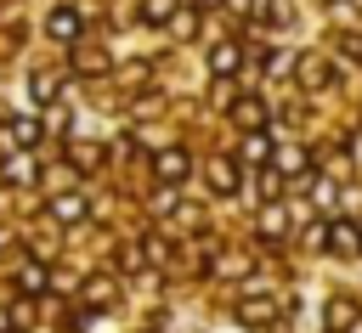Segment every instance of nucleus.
<instances>
[{"mask_svg": "<svg viewBox=\"0 0 362 333\" xmlns=\"http://www.w3.org/2000/svg\"><path fill=\"white\" fill-rule=\"evenodd\" d=\"M322 248H328V254H362L356 220H322Z\"/></svg>", "mask_w": 362, "mask_h": 333, "instance_id": "nucleus-1", "label": "nucleus"}, {"mask_svg": "<svg viewBox=\"0 0 362 333\" xmlns=\"http://www.w3.org/2000/svg\"><path fill=\"white\" fill-rule=\"evenodd\" d=\"M187 169H192V158H187L181 147H164V152L153 158V175H158L164 186H175V181H187Z\"/></svg>", "mask_w": 362, "mask_h": 333, "instance_id": "nucleus-2", "label": "nucleus"}, {"mask_svg": "<svg viewBox=\"0 0 362 333\" xmlns=\"http://www.w3.org/2000/svg\"><path fill=\"white\" fill-rule=\"evenodd\" d=\"M45 214H51V220H62V226H74V220H85V214H90V203H85L79 192H62V198H51V203H45Z\"/></svg>", "mask_w": 362, "mask_h": 333, "instance_id": "nucleus-3", "label": "nucleus"}, {"mask_svg": "<svg viewBox=\"0 0 362 333\" xmlns=\"http://www.w3.org/2000/svg\"><path fill=\"white\" fill-rule=\"evenodd\" d=\"M238 62H243V51H238L232 40H221V45L209 51V73H215V79H226V73H238Z\"/></svg>", "mask_w": 362, "mask_h": 333, "instance_id": "nucleus-4", "label": "nucleus"}, {"mask_svg": "<svg viewBox=\"0 0 362 333\" xmlns=\"http://www.w3.org/2000/svg\"><path fill=\"white\" fill-rule=\"evenodd\" d=\"M209 186H215L221 198H232V192H238V169H232L226 158H209Z\"/></svg>", "mask_w": 362, "mask_h": 333, "instance_id": "nucleus-5", "label": "nucleus"}, {"mask_svg": "<svg viewBox=\"0 0 362 333\" xmlns=\"http://www.w3.org/2000/svg\"><path fill=\"white\" fill-rule=\"evenodd\" d=\"M272 316H277V305H272V299H243V310H238V322H243V327H266Z\"/></svg>", "mask_w": 362, "mask_h": 333, "instance_id": "nucleus-6", "label": "nucleus"}, {"mask_svg": "<svg viewBox=\"0 0 362 333\" xmlns=\"http://www.w3.org/2000/svg\"><path fill=\"white\" fill-rule=\"evenodd\" d=\"M45 28H51V40H74V34H79V11H74V6H62V11H51V23H45Z\"/></svg>", "mask_w": 362, "mask_h": 333, "instance_id": "nucleus-7", "label": "nucleus"}, {"mask_svg": "<svg viewBox=\"0 0 362 333\" xmlns=\"http://www.w3.org/2000/svg\"><path fill=\"white\" fill-rule=\"evenodd\" d=\"M232 119H238L243 130H260V119H266V107H260V102L249 96V102H238V107H232Z\"/></svg>", "mask_w": 362, "mask_h": 333, "instance_id": "nucleus-8", "label": "nucleus"}, {"mask_svg": "<svg viewBox=\"0 0 362 333\" xmlns=\"http://www.w3.org/2000/svg\"><path fill=\"white\" fill-rule=\"evenodd\" d=\"M272 158V141L260 135V130H249V141H243V164H266Z\"/></svg>", "mask_w": 362, "mask_h": 333, "instance_id": "nucleus-9", "label": "nucleus"}, {"mask_svg": "<svg viewBox=\"0 0 362 333\" xmlns=\"http://www.w3.org/2000/svg\"><path fill=\"white\" fill-rule=\"evenodd\" d=\"M351 322H356V305H351V299H334V305H328V327H334V333H345Z\"/></svg>", "mask_w": 362, "mask_h": 333, "instance_id": "nucleus-10", "label": "nucleus"}, {"mask_svg": "<svg viewBox=\"0 0 362 333\" xmlns=\"http://www.w3.org/2000/svg\"><path fill=\"white\" fill-rule=\"evenodd\" d=\"M6 130H11V141H17V147H34V141H40V124H34V119H11Z\"/></svg>", "mask_w": 362, "mask_h": 333, "instance_id": "nucleus-11", "label": "nucleus"}, {"mask_svg": "<svg viewBox=\"0 0 362 333\" xmlns=\"http://www.w3.org/2000/svg\"><path fill=\"white\" fill-rule=\"evenodd\" d=\"M45 282H51V277H45L40 265H23V271H17V288H23V293H45Z\"/></svg>", "mask_w": 362, "mask_h": 333, "instance_id": "nucleus-12", "label": "nucleus"}, {"mask_svg": "<svg viewBox=\"0 0 362 333\" xmlns=\"http://www.w3.org/2000/svg\"><path fill=\"white\" fill-rule=\"evenodd\" d=\"M175 17V0H141V23H170Z\"/></svg>", "mask_w": 362, "mask_h": 333, "instance_id": "nucleus-13", "label": "nucleus"}, {"mask_svg": "<svg viewBox=\"0 0 362 333\" xmlns=\"http://www.w3.org/2000/svg\"><path fill=\"white\" fill-rule=\"evenodd\" d=\"M300 79H305L311 90H322V85H328V62H317V56H311V62H300Z\"/></svg>", "mask_w": 362, "mask_h": 333, "instance_id": "nucleus-14", "label": "nucleus"}, {"mask_svg": "<svg viewBox=\"0 0 362 333\" xmlns=\"http://www.w3.org/2000/svg\"><path fill=\"white\" fill-rule=\"evenodd\" d=\"M260 231H266V237H283V209H266V214H260Z\"/></svg>", "mask_w": 362, "mask_h": 333, "instance_id": "nucleus-15", "label": "nucleus"}, {"mask_svg": "<svg viewBox=\"0 0 362 333\" xmlns=\"http://www.w3.org/2000/svg\"><path fill=\"white\" fill-rule=\"evenodd\" d=\"M51 96H57V79L40 73V79H34V102H51Z\"/></svg>", "mask_w": 362, "mask_h": 333, "instance_id": "nucleus-16", "label": "nucleus"}, {"mask_svg": "<svg viewBox=\"0 0 362 333\" xmlns=\"http://www.w3.org/2000/svg\"><path fill=\"white\" fill-rule=\"evenodd\" d=\"M6 175H11V181H28V175H34V164H28V158H11V164H6Z\"/></svg>", "mask_w": 362, "mask_h": 333, "instance_id": "nucleus-17", "label": "nucleus"}, {"mask_svg": "<svg viewBox=\"0 0 362 333\" xmlns=\"http://www.w3.org/2000/svg\"><path fill=\"white\" fill-rule=\"evenodd\" d=\"M339 51H345L351 62H362V40H339Z\"/></svg>", "mask_w": 362, "mask_h": 333, "instance_id": "nucleus-18", "label": "nucleus"}, {"mask_svg": "<svg viewBox=\"0 0 362 333\" xmlns=\"http://www.w3.org/2000/svg\"><path fill=\"white\" fill-rule=\"evenodd\" d=\"M6 327H11V316H6V310H0V333H6Z\"/></svg>", "mask_w": 362, "mask_h": 333, "instance_id": "nucleus-19", "label": "nucleus"}, {"mask_svg": "<svg viewBox=\"0 0 362 333\" xmlns=\"http://www.w3.org/2000/svg\"><path fill=\"white\" fill-rule=\"evenodd\" d=\"M345 333H362V322H351V327H345Z\"/></svg>", "mask_w": 362, "mask_h": 333, "instance_id": "nucleus-20", "label": "nucleus"}, {"mask_svg": "<svg viewBox=\"0 0 362 333\" xmlns=\"http://www.w3.org/2000/svg\"><path fill=\"white\" fill-rule=\"evenodd\" d=\"M192 6H221V0H192Z\"/></svg>", "mask_w": 362, "mask_h": 333, "instance_id": "nucleus-21", "label": "nucleus"}]
</instances>
